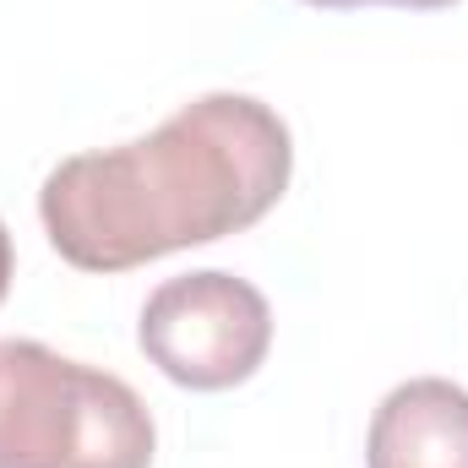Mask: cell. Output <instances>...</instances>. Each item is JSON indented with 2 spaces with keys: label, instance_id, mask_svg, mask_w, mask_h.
<instances>
[{
  "label": "cell",
  "instance_id": "obj_7",
  "mask_svg": "<svg viewBox=\"0 0 468 468\" xmlns=\"http://www.w3.org/2000/svg\"><path fill=\"white\" fill-rule=\"evenodd\" d=\"M452 5H458V0H452Z\"/></svg>",
  "mask_w": 468,
  "mask_h": 468
},
{
  "label": "cell",
  "instance_id": "obj_2",
  "mask_svg": "<svg viewBox=\"0 0 468 468\" xmlns=\"http://www.w3.org/2000/svg\"><path fill=\"white\" fill-rule=\"evenodd\" d=\"M158 431L131 381L33 338H0V468H153Z\"/></svg>",
  "mask_w": 468,
  "mask_h": 468
},
{
  "label": "cell",
  "instance_id": "obj_3",
  "mask_svg": "<svg viewBox=\"0 0 468 468\" xmlns=\"http://www.w3.org/2000/svg\"><path fill=\"white\" fill-rule=\"evenodd\" d=\"M136 344L175 387L229 392L261 370L272 349V311L256 283L202 267L147 294Z\"/></svg>",
  "mask_w": 468,
  "mask_h": 468
},
{
  "label": "cell",
  "instance_id": "obj_4",
  "mask_svg": "<svg viewBox=\"0 0 468 468\" xmlns=\"http://www.w3.org/2000/svg\"><path fill=\"white\" fill-rule=\"evenodd\" d=\"M365 468H468V387L447 376L392 387L370 420Z\"/></svg>",
  "mask_w": 468,
  "mask_h": 468
},
{
  "label": "cell",
  "instance_id": "obj_5",
  "mask_svg": "<svg viewBox=\"0 0 468 468\" xmlns=\"http://www.w3.org/2000/svg\"><path fill=\"white\" fill-rule=\"evenodd\" d=\"M305 5H322V11H354V5H403V11H441L447 0H305Z\"/></svg>",
  "mask_w": 468,
  "mask_h": 468
},
{
  "label": "cell",
  "instance_id": "obj_6",
  "mask_svg": "<svg viewBox=\"0 0 468 468\" xmlns=\"http://www.w3.org/2000/svg\"><path fill=\"white\" fill-rule=\"evenodd\" d=\"M11 272H16V256H11V229H5V218H0V305H5V294H11Z\"/></svg>",
  "mask_w": 468,
  "mask_h": 468
},
{
  "label": "cell",
  "instance_id": "obj_1",
  "mask_svg": "<svg viewBox=\"0 0 468 468\" xmlns=\"http://www.w3.org/2000/svg\"><path fill=\"white\" fill-rule=\"evenodd\" d=\"M294 175L283 115L250 93H202L158 131L60 158L38 186L49 245L82 272H131L261 224Z\"/></svg>",
  "mask_w": 468,
  "mask_h": 468
}]
</instances>
